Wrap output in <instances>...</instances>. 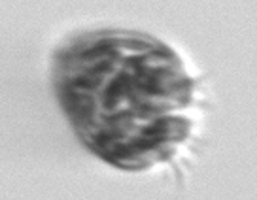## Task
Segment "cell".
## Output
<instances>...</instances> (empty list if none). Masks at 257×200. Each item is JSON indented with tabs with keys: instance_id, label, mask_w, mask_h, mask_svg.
Listing matches in <instances>:
<instances>
[{
	"instance_id": "1",
	"label": "cell",
	"mask_w": 257,
	"mask_h": 200,
	"mask_svg": "<svg viewBox=\"0 0 257 200\" xmlns=\"http://www.w3.org/2000/svg\"><path fill=\"white\" fill-rule=\"evenodd\" d=\"M59 93L81 140L123 168L157 160L187 134L172 115L191 81L176 55L146 36L89 34L59 59Z\"/></svg>"
}]
</instances>
